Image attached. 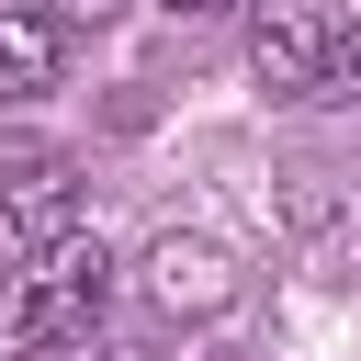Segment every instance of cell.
Returning <instances> with one entry per match:
<instances>
[{"label": "cell", "instance_id": "obj_1", "mask_svg": "<svg viewBox=\"0 0 361 361\" xmlns=\"http://www.w3.org/2000/svg\"><path fill=\"white\" fill-rule=\"evenodd\" d=\"M102 293H113L102 237H56V248H34L23 271H0V361H34V350L90 338Z\"/></svg>", "mask_w": 361, "mask_h": 361}, {"label": "cell", "instance_id": "obj_2", "mask_svg": "<svg viewBox=\"0 0 361 361\" xmlns=\"http://www.w3.org/2000/svg\"><path fill=\"white\" fill-rule=\"evenodd\" d=\"M327 34H338V0H248V68H259V90H316Z\"/></svg>", "mask_w": 361, "mask_h": 361}, {"label": "cell", "instance_id": "obj_3", "mask_svg": "<svg viewBox=\"0 0 361 361\" xmlns=\"http://www.w3.org/2000/svg\"><path fill=\"white\" fill-rule=\"evenodd\" d=\"M135 271H147V305H158V316H226V305H237V259H226L214 237H180V226H169Z\"/></svg>", "mask_w": 361, "mask_h": 361}, {"label": "cell", "instance_id": "obj_4", "mask_svg": "<svg viewBox=\"0 0 361 361\" xmlns=\"http://www.w3.org/2000/svg\"><path fill=\"white\" fill-rule=\"evenodd\" d=\"M79 214H90V180H79L68 158H23V169H11V192H0V226L23 237V259H34V248H56V237H79Z\"/></svg>", "mask_w": 361, "mask_h": 361}, {"label": "cell", "instance_id": "obj_5", "mask_svg": "<svg viewBox=\"0 0 361 361\" xmlns=\"http://www.w3.org/2000/svg\"><path fill=\"white\" fill-rule=\"evenodd\" d=\"M56 68H68V23L11 0V11H0V102H45Z\"/></svg>", "mask_w": 361, "mask_h": 361}, {"label": "cell", "instance_id": "obj_6", "mask_svg": "<svg viewBox=\"0 0 361 361\" xmlns=\"http://www.w3.org/2000/svg\"><path fill=\"white\" fill-rule=\"evenodd\" d=\"M316 102H361V23L327 34V68H316Z\"/></svg>", "mask_w": 361, "mask_h": 361}, {"label": "cell", "instance_id": "obj_7", "mask_svg": "<svg viewBox=\"0 0 361 361\" xmlns=\"http://www.w3.org/2000/svg\"><path fill=\"white\" fill-rule=\"evenodd\" d=\"M124 0H56V23H113Z\"/></svg>", "mask_w": 361, "mask_h": 361}, {"label": "cell", "instance_id": "obj_8", "mask_svg": "<svg viewBox=\"0 0 361 361\" xmlns=\"http://www.w3.org/2000/svg\"><path fill=\"white\" fill-rule=\"evenodd\" d=\"M169 11H237V0H169Z\"/></svg>", "mask_w": 361, "mask_h": 361}, {"label": "cell", "instance_id": "obj_9", "mask_svg": "<svg viewBox=\"0 0 361 361\" xmlns=\"http://www.w3.org/2000/svg\"><path fill=\"white\" fill-rule=\"evenodd\" d=\"M102 361H158V350H102Z\"/></svg>", "mask_w": 361, "mask_h": 361}]
</instances>
